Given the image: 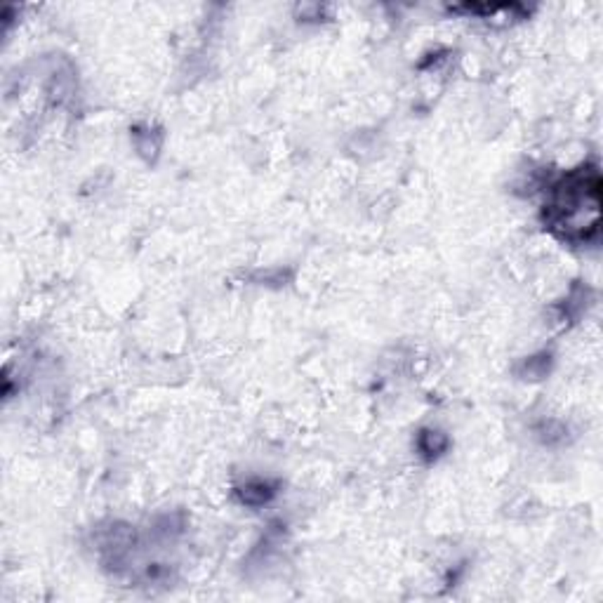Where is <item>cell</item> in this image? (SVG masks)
<instances>
[{"mask_svg": "<svg viewBox=\"0 0 603 603\" xmlns=\"http://www.w3.org/2000/svg\"><path fill=\"white\" fill-rule=\"evenodd\" d=\"M273 495L271 486L264 481H255V483H248L246 488H241V500L246 504H264L269 498Z\"/></svg>", "mask_w": 603, "mask_h": 603, "instance_id": "2", "label": "cell"}, {"mask_svg": "<svg viewBox=\"0 0 603 603\" xmlns=\"http://www.w3.org/2000/svg\"><path fill=\"white\" fill-rule=\"evenodd\" d=\"M448 445V439L441 432H425L420 439V448L422 452H427V455H439V452H443Z\"/></svg>", "mask_w": 603, "mask_h": 603, "instance_id": "3", "label": "cell"}, {"mask_svg": "<svg viewBox=\"0 0 603 603\" xmlns=\"http://www.w3.org/2000/svg\"><path fill=\"white\" fill-rule=\"evenodd\" d=\"M601 177L596 165H582L554 184L545 222L568 241H587L599 231Z\"/></svg>", "mask_w": 603, "mask_h": 603, "instance_id": "1", "label": "cell"}]
</instances>
